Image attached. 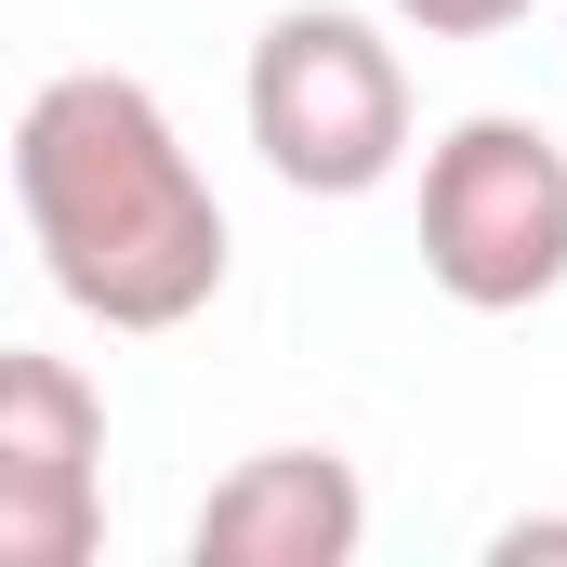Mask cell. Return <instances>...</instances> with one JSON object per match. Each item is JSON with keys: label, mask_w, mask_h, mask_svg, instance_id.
Returning a JSON list of instances; mask_svg holds the SVG:
<instances>
[{"label": "cell", "mask_w": 567, "mask_h": 567, "mask_svg": "<svg viewBox=\"0 0 567 567\" xmlns=\"http://www.w3.org/2000/svg\"><path fill=\"white\" fill-rule=\"evenodd\" d=\"M13 212L93 330H185L225 290V198L133 66H66L13 120Z\"/></svg>", "instance_id": "cell-1"}, {"label": "cell", "mask_w": 567, "mask_h": 567, "mask_svg": "<svg viewBox=\"0 0 567 567\" xmlns=\"http://www.w3.org/2000/svg\"><path fill=\"white\" fill-rule=\"evenodd\" d=\"M106 542V396L80 357H0V567H93Z\"/></svg>", "instance_id": "cell-4"}, {"label": "cell", "mask_w": 567, "mask_h": 567, "mask_svg": "<svg viewBox=\"0 0 567 567\" xmlns=\"http://www.w3.org/2000/svg\"><path fill=\"white\" fill-rule=\"evenodd\" d=\"M357 542H370V488L343 449H251L185 528L198 567H357Z\"/></svg>", "instance_id": "cell-5"}, {"label": "cell", "mask_w": 567, "mask_h": 567, "mask_svg": "<svg viewBox=\"0 0 567 567\" xmlns=\"http://www.w3.org/2000/svg\"><path fill=\"white\" fill-rule=\"evenodd\" d=\"M383 13H396V27H423V40H502L528 0H383Z\"/></svg>", "instance_id": "cell-6"}, {"label": "cell", "mask_w": 567, "mask_h": 567, "mask_svg": "<svg viewBox=\"0 0 567 567\" xmlns=\"http://www.w3.org/2000/svg\"><path fill=\"white\" fill-rule=\"evenodd\" d=\"M251 145L290 198H370L410 172V66L370 13L290 0L251 40Z\"/></svg>", "instance_id": "cell-2"}, {"label": "cell", "mask_w": 567, "mask_h": 567, "mask_svg": "<svg viewBox=\"0 0 567 567\" xmlns=\"http://www.w3.org/2000/svg\"><path fill=\"white\" fill-rule=\"evenodd\" d=\"M423 278L462 317H528L567 290V145L528 120H449L423 145Z\"/></svg>", "instance_id": "cell-3"}]
</instances>
